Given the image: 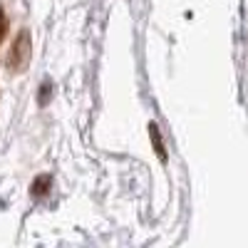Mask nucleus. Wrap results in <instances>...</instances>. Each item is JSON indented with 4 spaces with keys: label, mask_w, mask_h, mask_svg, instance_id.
<instances>
[{
    "label": "nucleus",
    "mask_w": 248,
    "mask_h": 248,
    "mask_svg": "<svg viewBox=\"0 0 248 248\" xmlns=\"http://www.w3.org/2000/svg\"><path fill=\"white\" fill-rule=\"evenodd\" d=\"M5 30H8V20H5L3 8H0V43H3V37H5Z\"/></svg>",
    "instance_id": "obj_1"
}]
</instances>
